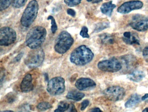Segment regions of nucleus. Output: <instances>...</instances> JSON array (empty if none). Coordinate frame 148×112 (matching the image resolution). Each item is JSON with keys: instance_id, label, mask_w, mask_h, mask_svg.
I'll return each instance as SVG.
<instances>
[{"instance_id": "f257e3e1", "label": "nucleus", "mask_w": 148, "mask_h": 112, "mask_svg": "<svg viewBox=\"0 0 148 112\" xmlns=\"http://www.w3.org/2000/svg\"><path fill=\"white\" fill-rule=\"evenodd\" d=\"M46 29L40 26L31 28L26 37L27 46L32 49L39 48L45 42L47 36Z\"/></svg>"}, {"instance_id": "f03ea898", "label": "nucleus", "mask_w": 148, "mask_h": 112, "mask_svg": "<svg viewBox=\"0 0 148 112\" xmlns=\"http://www.w3.org/2000/svg\"><path fill=\"white\" fill-rule=\"evenodd\" d=\"M94 53L85 45H82L74 49L70 56V61L77 65L83 66L89 63L93 59Z\"/></svg>"}, {"instance_id": "7ed1b4c3", "label": "nucleus", "mask_w": 148, "mask_h": 112, "mask_svg": "<svg viewBox=\"0 0 148 112\" xmlns=\"http://www.w3.org/2000/svg\"><path fill=\"white\" fill-rule=\"evenodd\" d=\"M73 42L74 39L71 34L66 31H62L55 40L54 50L59 54H64L70 49Z\"/></svg>"}, {"instance_id": "20e7f679", "label": "nucleus", "mask_w": 148, "mask_h": 112, "mask_svg": "<svg viewBox=\"0 0 148 112\" xmlns=\"http://www.w3.org/2000/svg\"><path fill=\"white\" fill-rule=\"evenodd\" d=\"M38 9V3L36 0H32L30 1L21 16V25L25 27L31 26L37 17Z\"/></svg>"}, {"instance_id": "39448f33", "label": "nucleus", "mask_w": 148, "mask_h": 112, "mask_svg": "<svg viewBox=\"0 0 148 112\" xmlns=\"http://www.w3.org/2000/svg\"><path fill=\"white\" fill-rule=\"evenodd\" d=\"M32 50L27 56L25 63L29 68H37L40 66L45 60V52L40 47Z\"/></svg>"}, {"instance_id": "423d86ee", "label": "nucleus", "mask_w": 148, "mask_h": 112, "mask_svg": "<svg viewBox=\"0 0 148 112\" xmlns=\"http://www.w3.org/2000/svg\"><path fill=\"white\" fill-rule=\"evenodd\" d=\"M65 81L61 77H56L48 82L47 90L52 96L59 95L65 90Z\"/></svg>"}, {"instance_id": "0eeeda50", "label": "nucleus", "mask_w": 148, "mask_h": 112, "mask_svg": "<svg viewBox=\"0 0 148 112\" xmlns=\"http://www.w3.org/2000/svg\"><path fill=\"white\" fill-rule=\"evenodd\" d=\"M17 39L15 30L9 27H3L0 29V45L1 46L10 45Z\"/></svg>"}, {"instance_id": "6e6552de", "label": "nucleus", "mask_w": 148, "mask_h": 112, "mask_svg": "<svg viewBox=\"0 0 148 112\" xmlns=\"http://www.w3.org/2000/svg\"><path fill=\"white\" fill-rule=\"evenodd\" d=\"M98 68L102 71L116 72L122 69L123 65L121 62L115 58L104 60L99 62Z\"/></svg>"}, {"instance_id": "1a4fd4ad", "label": "nucleus", "mask_w": 148, "mask_h": 112, "mask_svg": "<svg viewBox=\"0 0 148 112\" xmlns=\"http://www.w3.org/2000/svg\"><path fill=\"white\" fill-rule=\"evenodd\" d=\"M130 26L138 32H145L148 29V17L142 14L135 15L132 18Z\"/></svg>"}, {"instance_id": "9d476101", "label": "nucleus", "mask_w": 148, "mask_h": 112, "mask_svg": "<svg viewBox=\"0 0 148 112\" xmlns=\"http://www.w3.org/2000/svg\"><path fill=\"white\" fill-rule=\"evenodd\" d=\"M106 98L112 101H121L125 94V90L119 86H113L109 87L104 91Z\"/></svg>"}, {"instance_id": "9b49d317", "label": "nucleus", "mask_w": 148, "mask_h": 112, "mask_svg": "<svg viewBox=\"0 0 148 112\" xmlns=\"http://www.w3.org/2000/svg\"><path fill=\"white\" fill-rule=\"evenodd\" d=\"M143 6V3L140 1H132L124 3L117 9V12L121 14L129 13L133 10L139 9Z\"/></svg>"}, {"instance_id": "f8f14e48", "label": "nucleus", "mask_w": 148, "mask_h": 112, "mask_svg": "<svg viewBox=\"0 0 148 112\" xmlns=\"http://www.w3.org/2000/svg\"><path fill=\"white\" fill-rule=\"evenodd\" d=\"M75 86L79 90H86L94 88L96 86V84L91 78H81L77 80Z\"/></svg>"}, {"instance_id": "ddd939ff", "label": "nucleus", "mask_w": 148, "mask_h": 112, "mask_svg": "<svg viewBox=\"0 0 148 112\" xmlns=\"http://www.w3.org/2000/svg\"><path fill=\"white\" fill-rule=\"evenodd\" d=\"M33 78L32 75L27 73L25 76L20 84V89L22 92L28 93L33 90Z\"/></svg>"}, {"instance_id": "4468645a", "label": "nucleus", "mask_w": 148, "mask_h": 112, "mask_svg": "<svg viewBox=\"0 0 148 112\" xmlns=\"http://www.w3.org/2000/svg\"><path fill=\"white\" fill-rule=\"evenodd\" d=\"M116 7V5L113 4L112 1H111L103 3L100 7V10L103 14L110 17L112 14L113 9Z\"/></svg>"}, {"instance_id": "2eb2a0df", "label": "nucleus", "mask_w": 148, "mask_h": 112, "mask_svg": "<svg viewBox=\"0 0 148 112\" xmlns=\"http://www.w3.org/2000/svg\"><path fill=\"white\" fill-rule=\"evenodd\" d=\"M144 72L142 71L135 70L127 76V78L136 82H141L145 77Z\"/></svg>"}, {"instance_id": "dca6fc26", "label": "nucleus", "mask_w": 148, "mask_h": 112, "mask_svg": "<svg viewBox=\"0 0 148 112\" xmlns=\"http://www.w3.org/2000/svg\"><path fill=\"white\" fill-rule=\"evenodd\" d=\"M141 101L140 96L137 94H133L130 99L125 102V107L126 108H131L138 104Z\"/></svg>"}, {"instance_id": "f3484780", "label": "nucleus", "mask_w": 148, "mask_h": 112, "mask_svg": "<svg viewBox=\"0 0 148 112\" xmlns=\"http://www.w3.org/2000/svg\"><path fill=\"white\" fill-rule=\"evenodd\" d=\"M84 96V94L76 90L69 91L66 96V98L67 99L73 100L76 101H81Z\"/></svg>"}, {"instance_id": "a211bd4d", "label": "nucleus", "mask_w": 148, "mask_h": 112, "mask_svg": "<svg viewBox=\"0 0 148 112\" xmlns=\"http://www.w3.org/2000/svg\"><path fill=\"white\" fill-rule=\"evenodd\" d=\"M122 60V64H124L127 69H130L134 66L136 62L135 58L133 56L130 55L123 56Z\"/></svg>"}, {"instance_id": "6ab92c4d", "label": "nucleus", "mask_w": 148, "mask_h": 112, "mask_svg": "<svg viewBox=\"0 0 148 112\" xmlns=\"http://www.w3.org/2000/svg\"><path fill=\"white\" fill-rule=\"evenodd\" d=\"M99 40L103 44H113L115 40L112 35L108 33H103L99 35Z\"/></svg>"}, {"instance_id": "aec40b11", "label": "nucleus", "mask_w": 148, "mask_h": 112, "mask_svg": "<svg viewBox=\"0 0 148 112\" xmlns=\"http://www.w3.org/2000/svg\"><path fill=\"white\" fill-rule=\"evenodd\" d=\"M110 23L109 22H102L97 23L95 26L93 32L97 33L110 27Z\"/></svg>"}, {"instance_id": "412c9836", "label": "nucleus", "mask_w": 148, "mask_h": 112, "mask_svg": "<svg viewBox=\"0 0 148 112\" xmlns=\"http://www.w3.org/2000/svg\"><path fill=\"white\" fill-rule=\"evenodd\" d=\"M123 40L128 45H132L134 44H136V45H140L138 37H137L136 35H135L134 34L132 33L130 37H129L128 38H123Z\"/></svg>"}, {"instance_id": "4be33fe9", "label": "nucleus", "mask_w": 148, "mask_h": 112, "mask_svg": "<svg viewBox=\"0 0 148 112\" xmlns=\"http://www.w3.org/2000/svg\"><path fill=\"white\" fill-rule=\"evenodd\" d=\"M70 104L64 101L60 102L59 103L58 108L54 110L55 112H64L67 111L69 109Z\"/></svg>"}, {"instance_id": "5701e85b", "label": "nucleus", "mask_w": 148, "mask_h": 112, "mask_svg": "<svg viewBox=\"0 0 148 112\" xmlns=\"http://www.w3.org/2000/svg\"><path fill=\"white\" fill-rule=\"evenodd\" d=\"M51 104L47 102H42L40 103L37 106V108L40 111H45L52 108Z\"/></svg>"}, {"instance_id": "b1692460", "label": "nucleus", "mask_w": 148, "mask_h": 112, "mask_svg": "<svg viewBox=\"0 0 148 112\" xmlns=\"http://www.w3.org/2000/svg\"><path fill=\"white\" fill-rule=\"evenodd\" d=\"M14 0H0V10L3 11L8 7Z\"/></svg>"}, {"instance_id": "393cba45", "label": "nucleus", "mask_w": 148, "mask_h": 112, "mask_svg": "<svg viewBox=\"0 0 148 112\" xmlns=\"http://www.w3.org/2000/svg\"><path fill=\"white\" fill-rule=\"evenodd\" d=\"M47 20H51V31L52 33L55 34L58 30V26L56 23V21L53 16H49L47 18Z\"/></svg>"}, {"instance_id": "a878e982", "label": "nucleus", "mask_w": 148, "mask_h": 112, "mask_svg": "<svg viewBox=\"0 0 148 112\" xmlns=\"http://www.w3.org/2000/svg\"><path fill=\"white\" fill-rule=\"evenodd\" d=\"M27 0H14L12 3V6L16 8L22 7L25 4Z\"/></svg>"}, {"instance_id": "bb28decb", "label": "nucleus", "mask_w": 148, "mask_h": 112, "mask_svg": "<svg viewBox=\"0 0 148 112\" xmlns=\"http://www.w3.org/2000/svg\"><path fill=\"white\" fill-rule=\"evenodd\" d=\"M82 0H64L65 3L69 7L77 6L81 3Z\"/></svg>"}, {"instance_id": "cd10ccee", "label": "nucleus", "mask_w": 148, "mask_h": 112, "mask_svg": "<svg viewBox=\"0 0 148 112\" xmlns=\"http://www.w3.org/2000/svg\"><path fill=\"white\" fill-rule=\"evenodd\" d=\"M79 34L84 38H90V35L88 34V29L86 26H83L81 28Z\"/></svg>"}, {"instance_id": "c85d7f7f", "label": "nucleus", "mask_w": 148, "mask_h": 112, "mask_svg": "<svg viewBox=\"0 0 148 112\" xmlns=\"http://www.w3.org/2000/svg\"><path fill=\"white\" fill-rule=\"evenodd\" d=\"M8 96H7L8 102L9 103H12L14 102L16 100V96L14 94L12 93H10L8 94Z\"/></svg>"}, {"instance_id": "c756f323", "label": "nucleus", "mask_w": 148, "mask_h": 112, "mask_svg": "<svg viewBox=\"0 0 148 112\" xmlns=\"http://www.w3.org/2000/svg\"><path fill=\"white\" fill-rule=\"evenodd\" d=\"M89 103H90V101H89V100H84V101L82 102V103H81V108H80L81 110H82V111L84 110V109L88 107V105H89Z\"/></svg>"}, {"instance_id": "7c9ffc66", "label": "nucleus", "mask_w": 148, "mask_h": 112, "mask_svg": "<svg viewBox=\"0 0 148 112\" xmlns=\"http://www.w3.org/2000/svg\"><path fill=\"white\" fill-rule=\"evenodd\" d=\"M143 55L145 60L148 61V46L145 47L143 50Z\"/></svg>"}, {"instance_id": "2f4dec72", "label": "nucleus", "mask_w": 148, "mask_h": 112, "mask_svg": "<svg viewBox=\"0 0 148 112\" xmlns=\"http://www.w3.org/2000/svg\"><path fill=\"white\" fill-rule=\"evenodd\" d=\"M67 13L68 15L71 16L72 17H75L76 15V13L75 10L71 8H69L67 9Z\"/></svg>"}, {"instance_id": "473e14b6", "label": "nucleus", "mask_w": 148, "mask_h": 112, "mask_svg": "<svg viewBox=\"0 0 148 112\" xmlns=\"http://www.w3.org/2000/svg\"><path fill=\"white\" fill-rule=\"evenodd\" d=\"M24 53L23 52H21L15 58H14V61L15 62H19V61H20L21 59L22 58V57H23V55H24Z\"/></svg>"}, {"instance_id": "72a5a7b5", "label": "nucleus", "mask_w": 148, "mask_h": 112, "mask_svg": "<svg viewBox=\"0 0 148 112\" xmlns=\"http://www.w3.org/2000/svg\"><path fill=\"white\" fill-rule=\"evenodd\" d=\"M67 111L71 112H77V110L74 104L72 103V104H70V106H69V109Z\"/></svg>"}, {"instance_id": "f704fd0d", "label": "nucleus", "mask_w": 148, "mask_h": 112, "mask_svg": "<svg viewBox=\"0 0 148 112\" xmlns=\"http://www.w3.org/2000/svg\"><path fill=\"white\" fill-rule=\"evenodd\" d=\"M90 112H102V110L99 108L95 107L94 108L92 109Z\"/></svg>"}, {"instance_id": "c9c22d12", "label": "nucleus", "mask_w": 148, "mask_h": 112, "mask_svg": "<svg viewBox=\"0 0 148 112\" xmlns=\"http://www.w3.org/2000/svg\"><path fill=\"white\" fill-rule=\"evenodd\" d=\"M148 98V94H145V95L143 96H142L141 100L142 101H144V100H146V99Z\"/></svg>"}, {"instance_id": "e433bc0d", "label": "nucleus", "mask_w": 148, "mask_h": 112, "mask_svg": "<svg viewBox=\"0 0 148 112\" xmlns=\"http://www.w3.org/2000/svg\"><path fill=\"white\" fill-rule=\"evenodd\" d=\"M44 76H45V78L46 81H47V82H49L48 80H49V77H48V75H47V73H45L44 74Z\"/></svg>"}, {"instance_id": "4c0bfd02", "label": "nucleus", "mask_w": 148, "mask_h": 112, "mask_svg": "<svg viewBox=\"0 0 148 112\" xmlns=\"http://www.w3.org/2000/svg\"><path fill=\"white\" fill-rule=\"evenodd\" d=\"M102 1L103 0H93L92 1V3H98Z\"/></svg>"}, {"instance_id": "58836bf2", "label": "nucleus", "mask_w": 148, "mask_h": 112, "mask_svg": "<svg viewBox=\"0 0 148 112\" xmlns=\"http://www.w3.org/2000/svg\"><path fill=\"white\" fill-rule=\"evenodd\" d=\"M143 112H148V107L144 109L143 110Z\"/></svg>"}, {"instance_id": "ea45409f", "label": "nucleus", "mask_w": 148, "mask_h": 112, "mask_svg": "<svg viewBox=\"0 0 148 112\" xmlns=\"http://www.w3.org/2000/svg\"><path fill=\"white\" fill-rule=\"evenodd\" d=\"M2 112H13V111H12V110H5V111H2Z\"/></svg>"}, {"instance_id": "a19ab883", "label": "nucleus", "mask_w": 148, "mask_h": 112, "mask_svg": "<svg viewBox=\"0 0 148 112\" xmlns=\"http://www.w3.org/2000/svg\"><path fill=\"white\" fill-rule=\"evenodd\" d=\"M86 1H87L88 2H91V1H92L93 0H86Z\"/></svg>"}]
</instances>
